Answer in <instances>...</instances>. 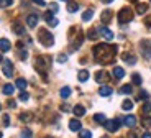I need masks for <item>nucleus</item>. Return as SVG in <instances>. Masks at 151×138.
<instances>
[{
	"label": "nucleus",
	"instance_id": "b1692460",
	"mask_svg": "<svg viewBox=\"0 0 151 138\" xmlns=\"http://www.w3.org/2000/svg\"><path fill=\"white\" fill-rule=\"evenodd\" d=\"M13 90H15V87L12 86V84H5L4 89H2V92H4L5 95H12V94H13Z\"/></svg>",
	"mask_w": 151,
	"mask_h": 138
},
{
	"label": "nucleus",
	"instance_id": "de8ad7c7",
	"mask_svg": "<svg viewBox=\"0 0 151 138\" xmlns=\"http://www.w3.org/2000/svg\"><path fill=\"white\" fill-rule=\"evenodd\" d=\"M141 138H151V133H150V131H146V133H143V137H141Z\"/></svg>",
	"mask_w": 151,
	"mask_h": 138
},
{
	"label": "nucleus",
	"instance_id": "603ef678",
	"mask_svg": "<svg viewBox=\"0 0 151 138\" xmlns=\"http://www.w3.org/2000/svg\"><path fill=\"white\" fill-rule=\"evenodd\" d=\"M104 2H105V4H109V2H112V0H104Z\"/></svg>",
	"mask_w": 151,
	"mask_h": 138
},
{
	"label": "nucleus",
	"instance_id": "7c9ffc66",
	"mask_svg": "<svg viewBox=\"0 0 151 138\" xmlns=\"http://www.w3.org/2000/svg\"><path fill=\"white\" fill-rule=\"evenodd\" d=\"M120 92H122V94H132V92H133V87H132V84H125V86L120 89Z\"/></svg>",
	"mask_w": 151,
	"mask_h": 138
},
{
	"label": "nucleus",
	"instance_id": "0eeeda50",
	"mask_svg": "<svg viewBox=\"0 0 151 138\" xmlns=\"http://www.w3.org/2000/svg\"><path fill=\"white\" fill-rule=\"evenodd\" d=\"M141 46V54H143L145 59H151V45L148 41H141L140 43Z\"/></svg>",
	"mask_w": 151,
	"mask_h": 138
},
{
	"label": "nucleus",
	"instance_id": "aec40b11",
	"mask_svg": "<svg viewBox=\"0 0 151 138\" xmlns=\"http://www.w3.org/2000/svg\"><path fill=\"white\" fill-rule=\"evenodd\" d=\"M125 76V71H123V67H113V77L115 79H122Z\"/></svg>",
	"mask_w": 151,
	"mask_h": 138
},
{
	"label": "nucleus",
	"instance_id": "9b49d317",
	"mask_svg": "<svg viewBox=\"0 0 151 138\" xmlns=\"http://www.w3.org/2000/svg\"><path fill=\"white\" fill-rule=\"evenodd\" d=\"M109 79H110L109 72H105V71H99V72H95V81H97V82H107Z\"/></svg>",
	"mask_w": 151,
	"mask_h": 138
},
{
	"label": "nucleus",
	"instance_id": "6e6d98bb",
	"mask_svg": "<svg viewBox=\"0 0 151 138\" xmlns=\"http://www.w3.org/2000/svg\"><path fill=\"white\" fill-rule=\"evenodd\" d=\"M0 108H2V105H0Z\"/></svg>",
	"mask_w": 151,
	"mask_h": 138
},
{
	"label": "nucleus",
	"instance_id": "09e8293b",
	"mask_svg": "<svg viewBox=\"0 0 151 138\" xmlns=\"http://www.w3.org/2000/svg\"><path fill=\"white\" fill-rule=\"evenodd\" d=\"M15 100H10V102H8V107H15Z\"/></svg>",
	"mask_w": 151,
	"mask_h": 138
},
{
	"label": "nucleus",
	"instance_id": "7ed1b4c3",
	"mask_svg": "<svg viewBox=\"0 0 151 138\" xmlns=\"http://www.w3.org/2000/svg\"><path fill=\"white\" fill-rule=\"evenodd\" d=\"M133 10L132 8H128V7H123L120 12H118V22L120 23H130L133 20Z\"/></svg>",
	"mask_w": 151,
	"mask_h": 138
},
{
	"label": "nucleus",
	"instance_id": "5701e85b",
	"mask_svg": "<svg viewBox=\"0 0 151 138\" xmlns=\"http://www.w3.org/2000/svg\"><path fill=\"white\" fill-rule=\"evenodd\" d=\"M15 86L18 87L20 90H25V89H27V86H28V84H27V81H25V79H22V77H20V79H17Z\"/></svg>",
	"mask_w": 151,
	"mask_h": 138
},
{
	"label": "nucleus",
	"instance_id": "8fccbe9b",
	"mask_svg": "<svg viewBox=\"0 0 151 138\" xmlns=\"http://www.w3.org/2000/svg\"><path fill=\"white\" fill-rule=\"evenodd\" d=\"M127 138H136V135H135V133H133V131H132V133H130V135H128V137H127Z\"/></svg>",
	"mask_w": 151,
	"mask_h": 138
},
{
	"label": "nucleus",
	"instance_id": "3c124183",
	"mask_svg": "<svg viewBox=\"0 0 151 138\" xmlns=\"http://www.w3.org/2000/svg\"><path fill=\"white\" fill-rule=\"evenodd\" d=\"M0 63H4V58H2V54H0Z\"/></svg>",
	"mask_w": 151,
	"mask_h": 138
},
{
	"label": "nucleus",
	"instance_id": "423d86ee",
	"mask_svg": "<svg viewBox=\"0 0 151 138\" xmlns=\"http://www.w3.org/2000/svg\"><path fill=\"white\" fill-rule=\"evenodd\" d=\"M2 71L7 77H12L13 76V63L10 59H4V64H2Z\"/></svg>",
	"mask_w": 151,
	"mask_h": 138
},
{
	"label": "nucleus",
	"instance_id": "bb28decb",
	"mask_svg": "<svg viewBox=\"0 0 151 138\" xmlns=\"http://www.w3.org/2000/svg\"><path fill=\"white\" fill-rule=\"evenodd\" d=\"M99 30H95V28H91V30L87 31V38L89 40H97V36H99Z\"/></svg>",
	"mask_w": 151,
	"mask_h": 138
},
{
	"label": "nucleus",
	"instance_id": "9d476101",
	"mask_svg": "<svg viewBox=\"0 0 151 138\" xmlns=\"http://www.w3.org/2000/svg\"><path fill=\"white\" fill-rule=\"evenodd\" d=\"M99 33L102 35V36L105 38L107 41H112V40H113V33H112V30H109V28H105V26L99 28Z\"/></svg>",
	"mask_w": 151,
	"mask_h": 138
},
{
	"label": "nucleus",
	"instance_id": "49530a36",
	"mask_svg": "<svg viewBox=\"0 0 151 138\" xmlns=\"http://www.w3.org/2000/svg\"><path fill=\"white\" fill-rule=\"evenodd\" d=\"M145 22H146V25H148V26H151V15H150V17H148V18H146V20H145Z\"/></svg>",
	"mask_w": 151,
	"mask_h": 138
},
{
	"label": "nucleus",
	"instance_id": "ddd939ff",
	"mask_svg": "<svg viewBox=\"0 0 151 138\" xmlns=\"http://www.w3.org/2000/svg\"><path fill=\"white\" fill-rule=\"evenodd\" d=\"M112 10L110 8H107V10H104V13H102V17H100V20H102V23L104 25H107V23H110V20H112Z\"/></svg>",
	"mask_w": 151,
	"mask_h": 138
},
{
	"label": "nucleus",
	"instance_id": "39448f33",
	"mask_svg": "<svg viewBox=\"0 0 151 138\" xmlns=\"http://www.w3.org/2000/svg\"><path fill=\"white\" fill-rule=\"evenodd\" d=\"M104 125H105V128L109 131H117L118 128H120V125H122V120L120 118H115V120H105V123H104Z\"/></svg>",
	"mask_w": 151,
	"mask_h": 138
},
{
	"label": "nucleus",
	"instance_id": "e433bc0d",
	"mask_svg": "<svg viewBox=\"0 0 151 138\" xmlns=\"http://www.w3.org/2000/svg\"><path fill=\"white\" fill-rule=\"evenodd\" d=\"M33 137V133H31V130H28V128H25V130H22V138H31Z\"/></svg>",
	"mask_w": 151,
	"mask_h": 138
},
{
	"label": "nucleus",
	"instance_id": "412c9836",
	"mask_svg": "<svg viewBox=\"0 0 151 138\" xmlns=\"http://www.w3.org/2000/svg\"><path fill=\"white\" fill-rule=\"evenodd\" d=\"M141 113H143V115H150L151 113V102L150 100H146L143 104V107H141Z\"/></svg>",
	"mask_w": 151,
	"mask_h": 138
},
{
	"label": "nucleus",
	"instance_id": "58836bf2",
	"mask_svg": "<svg viewBox=\"0 0 151 138\" xmlns=\"http://www.w3.org/2000/svg\"><path fill=\"white\" fill-rule=\"evenodd\" d=\"M2 120H4V127H8V125H10V117H8V113H4Z\"/></svg>",
	"mask_w": 151,
	"mask_h": 138
},
{
	"label": "nucleus",
	"instance_id": "a878e982",
	"mask_svg": "<svg viewBox=\"0 0 151 138\" xmlns=\"http://www.w3.org/2000/svg\"><path fill=\"white\" fill-rule=\"evenodd\" d=\"M59 95L63 99H68L69 95H71V87H63V89L59 90Z\"/></svg>",
	"mask_w": 151,
	"mask_h": 138
},
{
	"label": "nucleus",
	"instance_id": "f704fd0d",
	"mask_svg": "<svg viewBox=\"0 0 151 138\" xmlns=\"http://www.w3.org/2000/svg\"><path fill=\"white\" fill-rule=\"evenodd\" d=\"M79 137L81 138H92V133L89 130H79Z\"/></svg>",
	"mask_w": 151,
	"mask_h": 138
},
{
	"label": "nucleus",
	"instance_id": "dca6fc26",
	"mask_svg": "<svg viewBox=\"0 0 151 138\" xmlns=\"http://www.w3.org/2000/svg\"><path fill=\"white\" fill-rule=\"evenodd\" d=\"M81 127H82V125H81V122L77 118H72L71 122H69V128H71L72 131H79Z\"/></svg>",
	"mask_w": 151,
	"mask_h": 138
},
{
	"label": "nucleus",
	"instance_id": "a18cd8bd",
	"mask_svg": "<svg viewBox=\"0 0 151 138\" xmlns=\"http://www.w3.org/2000/svg\"><path fill=\"white\" fill-rule=\"evenodd\" d=\"M35 4H38V5H43L45 7V0H33Z\"/></svg>",
	"mask_w": 151,
	"mask_h": 138
},
{
	"label": "nucleus",
	"instance_id": "a19ab883",
	"mask_svg": "<svg viewBox=\"0 0 151 138\" xmlns=\"http://www.w3.org/2000/svg\"><path fill=\"white\" fill-rule=\"evenodd\" d=\"M49 10L53 12V13H56L59 10V7H58V4H49Z\"/></svg>",
	"mask_w": 151,
	"mask_h": 138
},
{
	"label": "nucleus",
	"instance_id": "4c0bfd02",
	"mask_svg": "<svg viewBox=\"0 0 151 138\" xmlns=\"http://www.w3.org/2000/svg\"><path fill=\"white\" fill-rule=\"evenodd\" d=\"M132 81L135 82L136 86H140V84H141V76H140V74H133V76H132Z\"/></svg>",
	"mask_w": 151,
	"mask_h": 138
},
{
	"label": "nucleus",
	"instance_id": "c756f323",
	"mask_svg": "<svg viewBox=\"0 0 151 138\" xmlns=\"http://www.w3.org/2000/svg\"><path fill=\"white\" fill-rule=\"evenodd\" d=\"M77 79H79L81 82H86L87 79H89V72H87V71H79V76H77Z\"/></svg>",
	"mask_w": 151,
	"mask_h": 138
},
{
	"label": "nucleus",
	"instance_id": "6e6552de",
	"mask_svg": "<svg viewBox=\"0 0 151 138\" xmlns=\"http://www.w3.org/2000/svg\"><path fill=\"white\" fill-rule=\"evenodd\" d=\"M12 30H13L15 35H18V36H23V35H25V28H23V25L20 22L13 23V25H12Z\"/></svg>",
	"mask_w": 151,
	"mask_h": 138
},
{
	"label": "nucleus",
	"instance_id": "6ab92c4d",
	"mask_svg": "<svg viewBox=\"0 0 151 138\" xmlns=\"http://www.w3.org/2000/svg\"><path fill=\"white\" fill-rule=\"evenodd\" d=\"M112 92H113V90H112V87H110V86H102L100 89H99V94H100L102 97H107V95H110Z\"/></svg>",
	"mask_w": 151,
	"mask_h": 138
},
{
	"label": "nucleus",
	"instance_id": "f3484780",
	"mask_svg": "<svg viewBox=\"0 0 151 138\" xmlns=\"http://www.w3.org/2000/svg\"><path fill=\"white\" fill-rule=\"evenodd\" d=\"M72 113H74L76 117H84L86 115V108H84L82 105H76V107L72 108Z\"/></svg>",
	"mask_w": 151,
	"mask_h": 138
},
{
	"label": "nucleus",
	"instance_id": "c03bdc74",
	"mask_svg": "<svg viewBox=\"0 0 151 138\" xmlns=\"http://www.w3.org/2000/svg\"><path fill=\"white\" fill-rule=\"evenodd\" d=\"M140 99H148V94L145 92V90H141V92H140Z\"/></svg>",
	"mask_w": 151,
	"mask_h": 138
},
{
	"label": "nucleus",
	"instance_id": "f8f14e48",
	"mask_svg": "<svg viewBox=\"0 0 151 138\" xmlns=\"http://www.w3.org/2000/svg\"><path fill=\"white\" fill-rule=\"evenodd\" d=\"M27 25L30 26V28H35V26L38 25V15L36 13H31V15L27 17Z\"/></svg>",
	"mask_w": 151,
	"mask_h": 138
},
{
	"label": "nucleus",
	"instance_id": "2eb2a0df",
	"mask_svg": "<svg viewBox=\"0 0 151 138\" xmlns=\"http://www.w3.org/2000/svg\"><path fill=\"white\" fill-rule=\"evenodd\" d=\"M123 123L127 125V127H135L136 125V117L135 115H127L123 118Z\"/></svg>",
	"mask_w": 151,
	"mask_h": 138
},
{
	"label": "nucleus",
	"instance_id": "4d7b16f0",
	"mask_svg": "<svg viewBox=\"0 0 151 138\" xmlns=\"http://www.w3.org/2000/svg\"><path fill=\"white\" fill-rule=\"evenodd\" d=\"M150 2H151V0H150Z\"/></svg>",
	"mask_w": 151,
	"mask_h": 138
},
{
	"label": "nucleus",
	"instance_id": "c85d7f7f",
	"mask_svg": "<svg viewBox=\"0 0 151 138\" xmlns=\"http://www.w3.org/2000/svg\"><path fill=\"white\" fill-rule=\"evenodd\" d=\"M122 108H123V110H132V108H133V102L130 100V99L123 100V104H122Z\"/></svg>",
	"mask_w": 151,
	"mask_h": 138
},
{
	"label": "nucleus",
	"instance_id": "473e14b6",
	"mask_svg": "<svg viewBox=\"0 0 151 138\" xmlns=\"http://www.w3.org/2000/svg\"><path fill=\"white\" fill-rule=\"evenodd\" d=\"M77 8H79V5L76 4V2H69V4H68V10L71 12V13H74V12H77Z\"/></svg>",
	"mask_w": 151,
	"mask_h": 138
},
{
	"label": "nucleus",
	"instance_id": "4be33fe9",
	"mask_svg": "<svg viewBox=\"0 0 151 138\" xmlns=\"http://www.w3.org/2000/svg\"><path fill=\"white\" fill-rule=\"evenodd\" d=\"M146 12H148V4H138L136 5V13L143 15V13H146Z\"/></svg>",
	"mask_w": 151,
	"mask_h": 138
},
{
	"label": "nucleus",
	"instance_id": "1a4fd4ad",
	"mask_svg": "<svg viewBox=\"0 0 151 138\" xmlns=\"http://www.w3.org/2000/svg\"><path fill=\"white\" fill-rule=\"evenodd\" d=\"M45 20H46V23H48L49 26H58V20L53 17V12L51 10L45 13Z\"/></svg>",
	"mask_w": 151,
	"mask_h": 138
},
{
	"label": "nucleus",
	"instance_id": "f03ea898",
	"mask_svg": "<svg viewBox=\"0 0 151 138\" xmlns=\"http://www.w3.org/2000/svg\"><path fill=\"white\" fill-rule=\"evenodd\" d=\"M38 41H40L43 46L49 48V46H53V45H54V36L49 33L48 30L41 28V30H40V33H38Z\"/></svg>",
	"mask_w": 151,
	"mask_h": 138
},
{
	"label": "nucleus",
	"instance_id": "2f4dec72",
	"mask_svg": "<svg viewBox=\"0 0 151 138\" xmlns=\"http://www.w3.org/2000/svg\"><path fill=\"white\" fill-rule=\"evenodd\" d=\"M94 120H95V122H97V123H105V115H104V113H95V115H94Z\"/></svg>",
	"mask_w": 151,
	"mask_h": 138
},
{
	"label": "nucleus",
	"instance_id": "864d4df0",
	"mask_svg": "<svg viewBox=\"0 0 151 138\" xmlns=\"http://www.w3.org/2000/svg\"><path fill=\"white\" fill-rule=\"evenodd\" d=\"M0 138H2V133H0Z\"/></svg>",
	"mask_w": 151,
	"mask_h": 138
},
{
	"label": "nucleus",
	"instance_id": "20e7f679",
	"mask_svg": "<svg viewBox=\"0 0 151 138\" xmlns=\"http://www.w3.org/2000/svg\"><path fill=\"white\" fill-rule=\"evenodd\" d=\"M49 63H48V58H43V56H38L36 61H35V67H36V71L43 72L45 74V71L48 69Z\"/></svg>",
	"mask_w": 151,
	"mask_h": 138
},
{
	"label": "nucleus",
	"instance_id": "37998d69",
	"mask_svg": "<svg viewBox=\"0 0 151 138\" xmlns=\"http://www.w3.org/2000/svg\"><path fill=\"white\" fill-rule=\"evenodd\" d=\"M58 61H59V63H66V61H68V56H66V54H59Z\"/></svg>",
	"mask_w": 151,
	"mask_h": 138
},
{
	"label": "nucleus",
	"instance_id": "c9c22d12",
	"mask_svg": "<svg viewBox=\"0 0 151 138\" xmlns=\"http://www.w3.org/2000/svg\"><path fill=\"white\" fill-rule=\"evenodd\" d=\"M13 4V0H0V8H7Z\"/></svg>",
	"mask_w": 151,
	"mask_h": 138
},
{
	"label": "nucleus",
	"instance_id": "f257e3e1",
	"mask_svg": "<svg viewBox=\"0 0 151 138\" xmlns=\"http://www.w3.org/2000/svg\"><path fill=\"white\" fill-rule=\"evenodd\" d=\"M117 48L118 46H115V45L110 46V45H107V43H100V45L94 46L92 53H94V58L97 59V63L109 64V63H113V59H115Z\"/></svg>",
	"mask_w": 151,
	"mask_h": 138
},
{
	"label": "nucleus",
	"instance_id": "ea45409f",
	"mask_svg": "<svg viewBox=\"0 0 151 138\" xmlns=\"http://www.w3.org/2000/svg\"><path fill=\"white\" fill-rule=\"evenodd\" d=\"M28 99H30V95H28V92H25V90H23V92L20 94V100H22V102H27Z\"/></svg>",
	"mask_w": 151,
	"mask_h": 138
},
{
	"label": "nucleus",
	"instance_id": "393cba45",
	"mask_svg": "<svg viewBox=\"0 0 151 138\" xmlns=\"http://www.w3.org/2000/svg\"><path fill=\"white\" fill-rule=\"evenodd\" d=\"M92 17H94V10H92V8H89V10H86L82 13V20H84V22H89Z\"/></svg>",
	"mask_w": 151,
	"mask_h": 138
},
{
	"label": "nucleus",
	"instance_id": "79ce46f5",
	"mask_svg": "<svg viewBox=\"0 0 151 138\" xmlns=\"http://www.w3.org/2000/svg\"><path fill=\"white\" fill-rule=\"evenodd\" d=\"M20 58H22V59H27V58H28V53L25 51L23 48H22V51H20Z\"/></svg>",
	"mask_w": 151,
	"mask_h": 138
},
{
	"label": "nucleus",
	"instance_id": "a211bd4d",
	"mask_svg": "<svg viewBox=\"0 0 151 138\" xmlns=\"http://www.w3.org/2000/svg\"><path fill=\"white\" fill-rule=\"evenodd\" d=\"M122 59L127 61L128 64H135L136 63V58L133 56V54H130V53H123V54H122Z\"/></svg>",
	"mask_w": 151,
	"mask_h": 138
},
{
	"label": "nucleus",
	"instance_id": "5fc2aeb1",
	"mask_svg": "<svg viewBox=\"0 0 151 138\" xmlns=\"http://www.w3.org/2000/svg\"><path fill=\"white\" fill-rule=\"evenodd\" d=\"M46 138H51V137H46Z\"/></svg>",
	"mask_w": 151,
	"mask_h": 138
},
{
	"label": "nucleus",
	"instance_id": "cd10ccee",
	"mask_svg": "<svg viewBox=\"0 0 151 138\" xmlns=\"http://www.w3.org/2000/svg\"><path fill=\"white\" fill-rule=\"evenodd\" d=\"M20 120H23V122H31V120H33V115H31L30 112H23L22 115H20Z\"/></svg>",
	"mask_w": 151,
	"mask_h": 138
},
{
	"label": "nucleus",
	"instance_id": "4468645a",
	"mask_svg": "<svg viewBox=\"0 0 151 138\" xmlns=\"http://www.w3.org/2000/svg\"><path fill=\"white\" fill-rule=\"evenodd\" d=\"M10 48H12L10 41L5 40V38H2V40H0V51H2V53H7V51H10Z\"/></svg>",
	"mask_w": 151,
	"mask_h": 138
},
{
	"label": "nucleus",
	"instance_id": "72a5a7b5",
	"mask_svg": "<svg viewBox=\"0 0 151 138\" xmlns=\"http://www.w3.org/2000/svg\"><path fill=\"white\" fill-rule=\"evenodd\" d=\"M141 125H143L145 128H148V127H151V118L148 115H145L143 118H141Z\"/></svg>",
	"mask_w": 151,
	"mask_h": 138
}]
</instances>
